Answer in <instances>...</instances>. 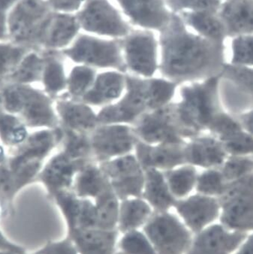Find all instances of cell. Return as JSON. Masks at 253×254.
Instances as JSON below:
<instances>
[{
    "mask_svg": "<svg viewBox=\"0 0 253 254\" xmlns=\"http://www.w3.org/2000/svg\"><path fill=\"white\" fill-rule=\"evenodd\" d=\"M118 250L122 254H158L145 233L139 230L123 234Z\"/></svg>",
    "mask_w": 253,
    "mask_h": 254,
    "instance_id": "obj_39",
    "label": "cell"
},
{
    "mask_svg": "<svg viewBox=\"0 0 253 254\" xmlns=\"http://www.w3.org/2000/svg\"><path fill=\"white\" fill-rule=\"evenodd\" d=\"M50 8L55 11H71L76 9L82 0H46Z\"/></svg>",
    "mask_w": 253,
    "mask_h": 254,
    "instance_id": "obj_48",
    "label": "cell"
},
{
    "mask_svg": "<svg viewBox=\"0 0 253 254\" xmlns=\"http://www.w3.org/2000/svg\"><path fill=\"white\" fill-rule=\"evenodd\" d=\"M54 101L60 126L63 129L90 133L99 125L97 114L80 99H71L63 93Z\"/></svg>",
    "mask_w": 253,
    "mask_h": 254,
    "instance_id": "obj_15",
    "label": "cell"
},
{
    "mask_svg": "<svg viewBox=\"0 0 253 254\" xmlns=\"http://www.w3.org/2000/svg\"><path fill=\"white\" fill-rule=\"evenodd\" d=\"M18 1L19 0H0V13L6 15Z\"/></svg>",
    "mask_w": 253,
    "mask_h": 254,
    "instance_id": "obj_49",
    "label": "cell"
},
{
    "mask_svg": "<svg viewBox=\"0 0 253 254\" xmlns=\"http://www.w3.org/2000/svg\"><path fill=\"white\" fill-rule=\"evenodd\" d=\"M54 102L45 91L31 84L8 83L0 88V105L6 112L18 116L28 128L60 127Z\"/></svg>",
    "mask_w": 253,
    "mask_h": 254,
    "instance_id": "obj_3",
    "label": "cell"
},
{
    "mask_svg": "<svg viewBox=\"0 0 253 254\" xmlns=\"http://www.w3.org/2000/svg\"><path fill=\"white\" fill-rule=\"evenodd\" d=\"M218 78L213 76L204 82L193 83L181 88V101L175 103L177 121L185 139L198 136L210 129L219 112Z\"/></svg>",
    "mask_w": 253,
    "mask_h": 254,
    "instance_id": "obj_2",
    "label": "cell"
},
{
    "mask_svg": "<svg viewBox=\"0 0 253 254\" xmlns=\"http://www.w3.org/2000/svg\"><path fill=\"white\" fill-rule=\"evenodd\" d=\"M126 90V74L121 71H105L97 74L90 90L80 100L92 106H105L118 100Z\"/></svg>",
    "mask_w": 253,
    "mask_h": 254,
    "instance_id": "obj_20",
    "label": "cell"
},
{
    "mask_svg": "<svg viewBox=\"0 0 253 254\" xmlns=\"http://www.w3.org/2000/svg\"><path fill=\"white\" fill-rule=\"evenodd\" d=\"M225 179L220 172L208 170L198 176L196 182V189L202 195H218L223 193L227 187Z\"/></svg>",
    "mask_w": 253,
    "mask_h": 254,
    "instance_id": "obj_41",
    "label": "cell"
},
{
    "mask_svg": "<svg viewBox=\"0 0 253 254\" xmlns=\"http://www.w3.org/2000/svg\"><path fill=\"white\" fill-rule=\"evenodd\" d=\"M0 254H17L11 251H0Z\"/></svg>",
    "mask_w": 253,
    "mask_h": 254,
    "instance_id": "obj_53",
    "label": "cell"
},
{
    "mask_svg": "<svg viewBox=\"0 0 253 254\" xmlns=\"http://www.w3.org/2000/svg\"><path fill=\"white\" fill-rule=\"evenodd\" d=\"M174 8H190L213 12L219 5L218 0H170Z\"/></svg>",
    "mask_w": 253,
    "mask_h": 254,
    "instance_id": "obj_45",
    "label": "cell"
},
{
    "mask_svg": "<svg viewBox=\"0 0 253 254\" xmlns=\"http://www.w3.org/2000/svg\"><path fill=\"white\" fill-rule=\"evenodd\" d=\"M28 127L17 115L6 112L0 105V140L11 149L23 144L29 136Z\"/></svg>",
    "mask_w": 253,
    "mask_h": 254,
    "instance_id": "obj_31",
    "label": "cell"
},
{
    "mask_svg": "<svg viewBox=\"0 0 253 254\" xmlns=\"http://www.w3.org/2000/svg\"><path fill=\"white\" fill-rule=\"evenodd\" d=\"M222 220L231 227L253 229V175L226 188Z\"/></svg>",
    "mask_w": 253,
    "mask_h": 254,
    "instance_id": "obj_12",
    "label": "cell"
},
{
    "mask_svg": "<svg viewBox=\"0 0 253 254\" xmlns=\"http://www.w3.org/2000/svg\"><path fill=\"white\" fill-rule=\"evenodd\" d=\"M63 129L61 126L54 129H43L30 134L26 141L9 150L6 163L11 169L35 164H43L45 159L57 146L61 144Z\"/></svg>",
    "mask_w": 253,
    "mask_h": 254,
    "instance_id": "obj_11",
    "label": "cell"
},
{
    "mask_svg": "<svg viewBox=\"0 0 253 254\" xmlns=\"http://www.w3.org/2000/svg\"><path fill=\"white\" fill-rule=\"evenodd\" d=\"M75 19L66 14H51L44 33L42 50L54 51L66 46L77 32Z\"/></svg>",
    "mask_w": 253,
    "mask_h": 254,
    "instance_id": "obj_26",
    "label": "cell"
},
{
    "mask_svg": "<svg viewBox=\"0 0 253 254\" xmlns=\"http://www.w3.org/2000/svg\"><path fill=\"white\" fill-rule=\"evenodd\" d=\"M225 149L235 155L253 153V138L244 133L238 124L219 137Z\"/></svg>",
    "mask_w": 253,
    "mask_h": 254,
    "instance_id": "obj_40",
    "label": "cell"
},
{
    "mask_svg": "<svg viewBox=\"0 0 253 254\" xmlns=\"http://www.w3.org/2000/svg\"><path fill=\"white\" fill-rule=\"evenodd\" d=\"M189 23L211 42L219 43L223 38L225 26L210 11H199L187 16Z\"/></svg>",
    "mask_w": 253,
    "mask_h": 254,
    "instance_id": "obj_38",
    "label": "cell"
},
{
    "mask_svg": "<svg viewBox=\"0 0 253 254\" xmlns=\"http://www.w3.org/2000/svg\"><path fill=\"white\" fill-rule=\"evenodd\" d=\"M162 45L161 73L175 84L211 78L221 68L219 44L189 34L179 20H174L164 33Z\"/></svg>",
    "mask_w": 253,
    "mask_h": 254,
    "instance_id": "obj_1",
    "label": "cell"
},
{
    "mask_svg": "<svg viewBox=\"0 0 253 254\" xmlns=\"http://www.w3.org/2000/svg\"><path fill=\"white\" fill-rule=\"evenodd\" d=\"M135 23L144 27L159 28L168 21V14L161 0H118Z\"/></svg>",
    "mask_w": 253,
    "mask_h": 254,
    "instance_id": "obj_24",
    "label": "cell"
},
{
    "mask_svg": "<svg viewBox=\"0 0 253 254\" xmlns=\"http://www.w3.org/2000/svg\"><path fill=\"white\" fill-rule=\"evenodd\" d=\"M118 230L99 228L75 230L67 233L79 254H113L118 251Z\"/></svg>",
    "mask_w": 253,
    "mask_h": 254,
    "instance_id": "obj_19",
    "label": "cell"
},
{
    "mask_svg": "<svg viewBox=\"0 0 253 254\" xmlns=\"http://www.w3.org/2000/svg\"><path fill=\"white\" fill-rule=\"evenodd\" d=\"M111 184L98 163L90 162L77 172L71 190L82 198H96L107 190Z\"/></svg>",
    "mask_w": 253,
    "mask_h": 254,
    "instance_id": "obj_25",
    "label": "cell"
},
{
    "mask_svg": "<svg viewBox=\"0 0 253 254\" xmlns=\"http://www.w3.org/2000/svg\"><path fill=\"white\" fill-rule=\"evenodd\" d=\"M226 73L238 85L253 93V69L229 68Z\"/></svg>",
    "mask_w": 253,
    "mask_h": 254,
    "instance_id": "obj_46",
    "label": "cell"
},
{
    "mask_svg": "<svg viewBox=\"0 0 253 254\" xmlns=\"http://www.w3.org/2000/svg\"><path fill=\"white\" fill-rule=\"evenodd\" d=\"M121 254V253L120 252V251H118H118H117L116 252H115V254Z\"/></svg>",
    "mask_w": 253,
    "mask_h": 254,
    "instance_id": "obj_55",
    "label": "cell"
},
{
    "mask_svg": "<svg viewBox=\"0 0 253 254\" xmlns=\"http://www.w3.org/2000/svg\"><path fill=\"white\" fill-rule=\"evenodd\" d=\"M174 208L189 230L194 233L211 223L219 210L216 200L202 194L177 199Z\"/></svg>",
    "mask_w": 253,
    "mask_h": 254,
    "instance_id": "obj_17",
    "label": "cell"
},
{
    "mask_svg": "<svg viewBox=\"0 0 253 254\" xmlns=\"http://www.w3.org/2000/svg\"><path fill=\"white\" fill-rule=\"evenodd\" d=\"M44 64L45 61L42 52L30 50L11 73L6 84L11 83L32 85L34 83L42 82Z\"/></svg>",
    "mask_w": 253,
    "mask_h": 254,
    "instance_id": "obj_30",
    "label": "cell"
},
{
    "mask_svg": "<svg viewBox=\"0 0 253 254\" xmlns=\"http://www.w3.org/2000/svg\"><path fill=\"white\" fill-rule=\"evenodd\" d=\"M0 251H11L17 254H27L21 245L12 242L0 229Z\"/></svg>",
    "mask_w": 253,
    "mask_h": 254,
    "instance_id": "obj_47",
    "label": "cell"
},
{
    "mask_svg": "<svg viewBox=\"0 0 253 254\" xmlns=\"http://www.w3.org/2000/svg\"><path fill=\"white\" fill-rule=\"evenodd\" d=\"M233 62L239 65H253V36L235 39L232 46Z\"/></svg>",
    "mask_w": 253,
    "mask_h": 254,
    "instance_id": "obj_43",
    "label": "cell"
},
{
    "mask_svg": "<svg viewBox=\"0 0 253 254\" xmlns=\"http://www.w3.org/2000/svg\"><path fill=\"white\" fill-rule=\"evenodd\" d=\"M51 14L46 0H19L6 14L7 39L42 52L44 33Z\"/></svg>",
    "mask_w": 253,
    "mask_h": 254,
    "instance_id": "obj_4",
    "label": "cell"
},
{
    "mask_svg": "<svg viewBox=\"0 0 253 254\" xmlns=\"http://www.w3.org/2000/svg\"><path fill=\"white\" fill-rule=\"evenodd\" d=\"M253 171V160L243 157H235L226 163L222 174L225 180L236 182L251 175Z\"/></svg>",
    "mask_w": 253,
    "mask_h": 254,
    "instance_id": "obj_42",
    "label": "cell"
},
{
    "mask_svg": "<svg viewBox=\"0 0 253 254\" xmlns=\"http://www.w3.org/2000/svg\"><path fill=\"white\" fill-rule=\"evenodd\" d=\"M98 228L105 230H118L120 203L112 188L95 198Z\"/></svg>",
    "mask_w": 253,
    "mask_h": 254,
    "instance_id": "obj_32",
    "label": "cell"
},
{
    "mask_svg": "<svg viewBox=\"0 0 253 254\" xmlns=\"http://www.w3.org/2000/svg\"><path fill=\"white\" fill-rule=\"evenodd\" d=\"M30 49L8 40L0 41V88Z\"/></svg>",
    "mask_w": 253,
    "mask_h": 254,
    "instance_id": "obj_35",
    "label": "cell"
},
{
    "mask_svg": "<svg viewBox=\"0 0 253 254\" xmlns=\"http://www.w3.org/2000/svg\"><path fill=\"white\" fill-rule=\"evenodd\" d=\"M120 200L142 197L145 171L134 154H128L98 163Z\"/></svg>",
    "mask_w": 253,
    "mask_h": 254,
    "instance_id": "obj_8",
    "label": "cell"
},
{
    "mask_svg": "<svg viewBox=\"0 0 253 254\" xmlns=\"http://www.w3.org/2000/svg\"><path fill=\"white\" fill-rule=\"evenodd\" d=\"M62 129V151L72 160L94 162L90 143V132H75L63 128Z\"/></svg>",
    "mask_w": 253,
    "mask_h": 254,
    "instance_id": "obj_34",
    "label": "cell"
},
{
    "mask_svg": "<svg viewBox=\"0 0 253 254\" xmlns=\"http://www.w3.org/2000/svg\"><path fill=\"white\" fill-rule=\"evenodd\" d=\"M53 200L61 210L67 226V233L76 230L81 209L82 198L77 196L71 190L54 195Z\"/></svg>",
    "mask_w": 253,
    "mask_h": 254,
    "instance_id": "obj_37",
    "label": "cell"
},
{
    "mask_svg": "<svg viewBox=\"0 0 253 254\" xmlns=\"http://www.w3.org/2000/svg\"><path fill=\"white\" fill-rule=\"evenodd\" d=\"M88 163L90 162L72 160L64 152H60L43 166L36 182L45 186L48 195L52 198L58 192L72 189L77 172Z\"/></svg>",
    "mask_w": 253,
    "mask_h": 254,
    "instance_id": "obj_13",
    "label": "cell"
},
{
    "mask_svg": "<svg viewBox=\"0 0 253 254\" xmlns=\"http://www.w3.org/2000/svg\"><path fill=\"white\" fill-rule=\"evenodd\" d=\"M186 164L211 168L222 164L225 157L223 145L212 137L195 136L184 146Z\"/></svg>",
    "mask_w": 253,
    "mask_h": 254,
    "instance_id": "obj_22",
    "label": "cell"
},
{
    "mask_svg": "<svg viewBox=\"0 0 253 254\" xmlns=\"http://www.w3.org/2000/svg\"><path fill=\"white\" fill-rule=\"evenodd\" d=\"M37 251L40 254H79L75 245L67 236L62 240L47 242Z\"/></svg>",
    "mask_w": 253,
    "mask_h": 254,
    "instance_id": "obj_44",
    "label": "cell"
},
{
    "mask_svg": "<svg viewBox=\"0 0 253 254\" xmlns=\"http://www.w3.org/2000/svg\"><path fill=\"white\" fill-rule=\"evenodd\" d=\"M43 73L42 83L44 91L55 100L66 90L67 76L63 63L54 51H43Z\"/></svg>",
    "mask_w": 253,
    "mask_h": 254,
    "instance_id": "obj_28",
    "label": "cell"
},
{
    "mask_svg": "<svg viewBox=\"0 0 253 254\" xmlns=\"http://www.w3.org/2000/svg\"><path fill=\"white\" fill-rule=\"evenodd\" d=\"M154 211L142 197L128 198L120 203L118 230L128 233L143 228L150 220Z\"/></svg>",
    "mask_w": 253,
    "mask_h": 254,
    "instance_id": "obj_27",
    "label": "cell"
},
{
    "mask_svg": "<svg viewBox=\"0 0 253 254\" xmlns=\"http://www.w3.org/2000/svg\"><path fill=\"white\" fill-rule=\"evenodd\" d=\"M151 111L149 78L126 74V93L117 103L102 108L97 113L99 124L133 125Z\"/></svg>",
    "mask_w": 253,
    "mask_h": 254,
    "instance_id": "obj_5",
    "label": "cell"
},
{
    "mask_svg": "<svg viewBox=\"0 0 253 254\" xmlns=\"http://www.w3.org/2000/svg\"><path fill=\"white\" fill-rule=\"evenodd\" d=\"M137 140L150 144L186 143L175 112V103L150 111L132 126Z\"/></svg>",
    "mask_w": 253,
    "mask_h": 254,
    "instance_id": "obj_7",
    "label": "cell"
},
{
    "mask_svg": "<svg viewBox=\"0 0 253 254\" xmlns=\"http://www.w3.org/2000/svg\"><path fill=\"white\" fill-rule=\"evenodd\" d=\"M142 231L158 254H186L192 240L187 226L169 211H154Z\"/></svg>",
    "mask_w": 253,
    "mask_h": 254,
    "instance_id": "obj_6",
    "label": "cell"
},
{
    "mask_svg": "<svg viewBox=\"0 0 253 254\" xmlns=\"http://www.w3.org/2000/svg\"><path fill=\"white\" fill-rule=\"evenodd\" d=\"M40 254L37 251H35L34 253H32V254Z\"/></svg>",
    "mask_w": 253,
    "mask_h": 254,
    "instance_id": "obj_54",
    "label": "cell"
},
{
    "mask_svg": "<svg viewBox=\"0 0 253 254\" xmlns=\"http://www.w3.org/2000/svg\"><path fill=\"white\" fill-rule=\"evenodd\" d=\"M142 198L157 212L169 211L177 201L168 188L163 172L153 169L145 170Z\"/></svg>",
    "mask_w": 253,
    "mask_h": 254,
    "instance_id": "obj_23",
    "label": "cell"
},
{
    "mask_svg": "<svg viewBox=\"0 0 253 254\" xmlns=\"http://www.w3.org/2000/svg\"><path fill=\"white\" fill-rule=\"evenodd\" d=\"M8 40L6 32V15L0 13V41Z\"/></svg>",
    "mask_w": 253,
    "mask_h": 254,
    "instance_id": "obj_50",
    "label": "cell"
},
{
    "mask_svg": "<svg viewBox=\"0 0 253 254\" xmlns=\"http://www.w3.org/2000/svg\"><path fill=\"white\" fill-rule=\"evenodd\" d=\"M65 56L74 62L98 68H116L125 72L126 65L121 57L118 44L83 36L72 47L64 50Z\"/></svg>",
    "mask_w": 253,
    "mask_h": 254,
    "instance_id": "obj_10",
    "label": "cell"
},
{
    "mask_svg": "<svg viewBox=\"0 0 253 254\" xmlns=\"http://www.w3.org/2000/svg\"><path fill=\"white\" fill-rule=\"evenodd\" d=\"M172 195L177 199L186 198L196 185L198 175L194 166L183 165L163 172Z\"/></svg>",
    "mask_w": 253,
    "mask_h": 254,
    "instance_id": "obj_33",
    "label": "cell"
},
{
    "mask_svg": "<svg viewBox=\"0 0 253 254\" xmlns=\"http://www.w3.org/2000/svg\"><path fill=\"white\" fill-rule=\"evenodd\" d=\"M90 136L96 163L131 154L137 141L132 127L127 124H99Z\"/></svg>",
    "mask_w": 253,
    "mask_h": 254,
    "instance_id": "obj_9",
    "label": "cell"
},
{
    "mask_svg": "<svg viewBox=\"0 0 253 254\" xmlns=\"http://www.w3.org/2000/svg\"><path fill=\"white\" fill-rule=\"evenodd\" d=\"M185 144H150L137 140L134 155L144 171L153 169L165 172L186 164Z\"/></svg>",
    "mask_w": 253,
    "mask_h": 254,
    "instance_id": "obj_14",
    "label": "cell"
},
{
    "mask_svg": "<svg viewBox=\"0 0 253 254\" xmlns=\"http://www.w3.org/2000/svg\"><path fill=\"white\" fill-rule=\"evenodd\" d=\"M84 28L110 36H122L126 27L118 13L105 0H90L80 15Z\"/></svg>",
    "mask_w": 253,
    "mask_h": 254,
    "instance_id": "obj_18",
    "label": "cell"
},
{
    "mask_svg": "<svg viewBox=\"0 0 253 254\" xmlns=\"http://www.w3.org/2000/svg\"><path fill=\"white\" fill-rule=\"evenodd\" d=\"M222 18L225 28L230 33L253 32V1L232 0L224 6Z\"/></svg>",
    "mask_w": 253,
    "mask_h": 254,
    "instance_id": "obj_29",
    "label": "cell"
},
{
    "mask_svg": "<svg viewBox=\"0 0 253 254\" xmlns=\"http://www.w3.org/2000/svg\"><path fill=\"white\" fill-rule=\"evenodd\" d=\"M242 239L241 235L229 234L221 226H210L198 233L186 254H228Z\"/></svg>",
    "mask_w": 253,
    "mask_h": 254,
    "instance_id": "obj_21",
    "label": "cell"
},
{
    "mask_svg": "<svg viewBox=\"0 0 253 254\" xmlns=\"http://www.w3.org/2000/svg\"><path fill=\"white\" fill-rule=\"evenodd\" d=\"M126 68L142 78H152L157 70L156 42L153 36L139 33L125 44Z\"/></svg>",
    "mask_w": 253,
    "mask_h": 254,
    "instance_id": "obj_16",
    "label": "cell"
},
{
    "mask_svg": "<svg viewBox=\"0 0 253 254\" xmlns=\"http://www.w3.org/2000/svg\"><path fill=\"white\" fill-rule=\"evenodd\" d=\"M238 254H253V237L246 244Z\"/></svg>",
    "mask_w": 253,
    "mask_h": 254,
    "instance_id": "obj_52",
    "label": "cell"
},
{
    "mask_svg": "<svg viewBox=\"0 0 253 254\" xmlns=\"http://www.w3.org/2000/svg\"><path fill=\"white\" fill-rule=\"evenodd\" d=\"M242 121L248 130L253 135V111L243 116Z\"/></svg>",
    "mask_w": 253,
    "mask_h": 254,
    "instance_id": "obj_51",
    "label": "cell"
},
{
    "mask_svg": "<svg viewBox=\"0 0 253 254\" xmlns=\"http://www.w3.org/2000/svg\"><path fill=\"white\" fill-rule=\"evenodd\" d=\"M96 71L90 66L78 65L71 69L67 77L65 94L73 99H81L96 79Z\"/></svg>",
    "mask_w": 253,
    "mask_h": 254,
    "instance_id": "obj_36",
    "label": "cell"
}]
</instances>
